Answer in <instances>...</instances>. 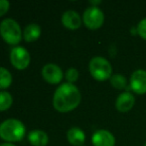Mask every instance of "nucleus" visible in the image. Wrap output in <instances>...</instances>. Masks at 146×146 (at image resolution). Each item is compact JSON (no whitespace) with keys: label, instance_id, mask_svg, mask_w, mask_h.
<instances>
[{"label":"nucleus","instance_id":"f257e3e1","mask_svg":"<svg viewBox=\"0 0 146 146\" xmlns=\"http://www.w3.org/2000/svg\"><path fill=\"white\" fill-rule=\"evenodd\" d=\"M81 92L72 83H64L55 91L53 105L59 112L66 113L76 109L81 102Z\"/></svg>","mask_w":146,"mask_h":146},{"label":"nucleus","instance_id":"f03ea898","mask_svg":"<svg viewBox=\"0 0 146 146\" xmlns=\"http://www.w3.org/2000/svg\"><path fill=\"white\" fill-rule=\"evenodd\" d=\"M25 133V126L18 119H7L0 124V137L8 143L22 140Z\"/></svg>","mask_w":146,"mask_h":146},{"label":"nucleus","instance_id":"7ed1b4c3","mask_svg":"<svg viewBox=\"0 0 146 146\" xmlns=\"http://www.w3.org/2000/svg\"><path fill=\"white\" fill-rule=\"evenodd\" d=\"M90 73L98 81H106L112 76V66L108 59L102 56L92 57L88 64Z\"/></svg>","mask_w":146,"mask_h":146},{"label":"nucleus","instance_id":"20e7f679","mask_svg":"<svg viewBox=\"0 0 146 146\" xmlns=\"http://www.w3.org/2000/svg\"><path fill=\"white\" fill-rule=\"evenodd\" d=\"M0 34L3 40L10 45L18 44L22 38V31L19 24L11 18H6L1 22Z\"/></svg>","mask_w":146,"mask_h":146},{"label":"nucleus","instance_id":"39448f33","mask_svg":"<svg viewBox=\"0 0 146 146\" xmlns=\"http://www.w3.org/2000/svg\"><path fill=\"white\" fill-rule=\"evenodd\" d=\"M84 24L88 28L92 30H96L100 28L104 24V12L98 6H90L88 7L83 15Z\"/></svg>","mask_w":146,"mask_h":146},{"label":"nucleus","instance_id":"423d86ee","mask_svg":"<svg viewBox=\"0 0 146 146\" xmlns=\"http://www.w3.org/2000/svg\"><path fill=\"white\" fill-rule=\"evenodd\" d=\"M10 60L15 68L23 70V69L27 68L28 65L30 64V53L24 47H14L10 53Z\"/></svg>","mask_w":146,"mask_h":146},{"label":"nucleus","instance_id":"0eeeda50","mask_svg":"<svg viewBox=\"0 0 146 146\" xmlns=\"http://www.w3.org/2000/svg\"><path fill=\"white\" fill-rule=\"evenodd\" d=\"M130 89L136 94L146 93V71L142 69H137L132 73L129 81Z\"/></svg>","mask_w":146,"mask_h":146},{"label":"nucleus","instance_id":"6e6552de","mask_svg":"<svg viewBox=\"0 0 146 146\" xmlns=\"http://www.w3.org/2000/svg\"><path fill=\"white\" fill-rule=\"evenodd\" d=\"M43 78L50 84H58L63 79V71L54 63L46 64L42 69Z\"/></svg>","mask_w":146,"mask_h":146},{"label":"nucleus","instance_id":"1a4fd4ad","mask_svg":"<svg viewBox=\"0 0 146 146\" xmlns=\"http://www.w3.org/2000/svg\"><path fill=\"white\" fill-rule=\"evenodd\" d=\"M92 142L94 146H114L115 138L111 132L106 129H100L94 133Z\"/></svg>","mask_w":146,"mask_h":146},{"label":"nucleus","instance_id":"9d476101","mask_svg":"<svg viewBox=\"0 0 146 146\" xmlns=\"http://www.w3.org/2000/svg\"><path fill=\"white\" fill-rule=\"evenodd\" d=\"M135 103V98L130 92H123L119 94L115 101L116 109L121 113L128 112Z\"/></svg>","mask_w":146,"mask_h":146},{"label":"nucleus","instance_id":"9b49d317","mask_svg":"<svg viewBox=\"0 0 146 146\" xmlns=\"http://www.w3.org/2000/svg\"><path fill=\"white\" fill-rule=\"evenodd\" d=\"M62 23L65 27L75 30L80 28V26L82 25V18L78 12L69 10L66 11L62 16Z\"/></svg>","mask_w":146,"mask_h":146},{"label":"nucleus","instance_id":"f8f14e48","mask_svg":"<svg viewBox=\"0 0 146 146\" xmlns=\"http://www.w3.org/2000/svg\"><path fill=\"white\" fill-rule=\"evenodd\" d=\"M68 141L74 146H82L85 143V132L79 127H72L67 132Z\"/></svg>","mask_w":146,"mask_h":146},{"label":"nucleus","instance_id":"ddd939ff","mask_svg":"<svg viewBox=\"0 0 146 146\" xmlns=\"http://www.w3.org/2000/svg\"><path fill=\"white\" fill-rule=\"evenodd\" d=\"M28 140L34 146H46L48 144V135L42 130H33L28 135Z\"/></svg>","mask_w":146,"mask_h":146},{"label":"nucleus","instance_id":"4468645a","mask_svg":"<svg viewBox=\"0 0 146 146\" xmlns=\"http://www.w3.org/2000/svg\"><path fill=\"white\" fill-rule=\"evenodd\" d=\"M41 35V27L38 24L31 23L27 25L24 29L23 36L27 42H34Z\"/></svg>","mask_w":146,"mask_h":146},{"label":"nucleus","instance_id":"2eb2a0df","mask_svg":"<svg viewBox=\"0 0 146 146\" xmlns=\"http://www.w3.org/2000/svg\"><path fill=\"white\" fill-rule=\"evenodd\" d=\"M12 83V75L6 68L0 67V89H6Z\"/></svg>","mask_w":146,"mask_h":146},{"label":"nucleus","instance_id":"dca6fc26","mask_svg":"<svg viewBox=\"0 0 146 146\" xmlns=\"http://www.w3.org/2000/svg\"><path fill=\"white\" fill-rule=\"evenodd\" d=\"M110 84L116 89H125L127 88V79L121 74H113L110 77Z\"/></svg>","mask_w":146,"mask_h":146},{"label":"nucleus","instance_id":"f3484780","mask_svg":"<svg viewBox=\"0 0 146 146\" xmlns=\"http://www.w3.org/2000/svg\"><path fill=\"white\" fill-rule=\"evenodd\" d=\"M13 98L11 94L7 91H0V111H5L9 109L12 105Z\"/></svg>","mask_w":146,"mask_h":146},{"label":"nucleus","instance_id":"a211bd4d","mask_svg":"<svg viewBox=\"0 0 146 146\" xmlns=\"http://www.w3.org/2000/svg\"><path fill=\"white\" fill-rule=\"evenodd\" d=\"M79 78V71L76 68H70L66 72V79L68 80V83H72L76 82Z\"/></svg>","mask_w":146,"mask_h":146},{"label":"nucleus","instance_id":"6ab92c4d","mask_svg":"<svg viewBox=\"0 0 146 146\" xmlns=\"http://www.w3.org/2000/svg\"><path fill=\"white\" fill-rule=\"evenodd\" d=\"M137 33L138 35L146 40V18L142 19L137 25Z\"/></svg>","mask_w":146,"mask_h":146},{"label":"nucleus","instance_id":"aec40b11","mask_svg":"<svg viewBox=\"0 0 146 146\" xmlns=\"http://www.w3.org/2000/svg\"><path fill=\"white\" fill-rule=\"evenodd\" d=\"M9 6L10 3L8 1H6V0H0V17L7 13V11L9 10Z\"/></svg>","mask_w":146,"mask_h":146},{"label":"nucleus","instance_id":"412c9836","mask_svg":"<svg viewBox=\"0 0 146 146\" xmlns=\"http://www.w3.org/2000/svg\"><path fill=\"white\" fill-rule=\"evenodd\" d=\"M90 3L92 4V5L94 6V5H98V4H100V0H98V1H90Z\"/></svg>","mask_w":146,"mask_h":146},{"label":"nucleus","instance_id":"4be33fe9","mask_svg":"<svg viewBox=\"0 0 146 146\" xmlns=\"http://www.w3.org/2000/svg\"><path fill=\"white\" fill-rule=\"evenodd\" d=\"M0 146H15L14 144H12V143H2V144H0Z\"/></svg>","mask_w":146,"mask_h":146},{"label":"nucleus","instance_id":"5701e85b","mask_svg":"<svg viewBox=\"0 0 146 146\" xmlns=\"http://www.w3.org/2000/svg\"><path fill=\"white\" fill-rule=\"evenodd\" d=\"M144 146H146V143H145V144H144Z\"/></svg>","mask_w":146,"mask_h":146}]
</instances>
